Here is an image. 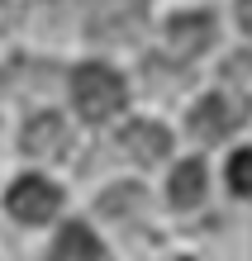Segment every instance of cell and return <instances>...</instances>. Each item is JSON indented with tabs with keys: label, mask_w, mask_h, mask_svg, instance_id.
Returning a JSON list of instances; mask_svg holds the SVG:
<instances>
[{
	"label": "cell",
	"mask_w": 252,
	"mask_h": 261,
	"mask_svg": "<svg viewBox=\"0 0 252 261\" xmlns=\"http://www.w3.org/2000/svg\"><path fill=\"white\" fill-rule=\"evenodd\" d=\"M10 214L14 219H24V223H48L57 204H62V190L53 186V180H43V176H19L10 186Z\"/></svg>",
	"instance_id": "cell-2"
},
{
	"label": "cell",
	"mask_w": 252,
	"mask_h": 261,
	"mask_svg": "<svg viewBox=\"0 0 252 261\" xmlns=\"http://www.w3.org/2000/svg\"><path fill=\"white\" fill-rule=\"evenodd\" d=\"M171 209H195L204 199V162H181L171 171V186H167Z\"/></svg>",
	"instance_id": "cell-8"
},
{
	"label": "cell",
	"mask_w": 252,
	"mask_h": 261,
	"mask_svg": "<svg viewBox=\"0 0 252 261\" xmlns=\"http://www.w3.org/2000/svg\"><path fill=\"white\" fill-rule=\"evenodd\" d=\"M53 261H105V252L86 223H67L53 242Z\"/></svg>",
	"instance_id": "cell-7"
},
{
	"label": "cell",
	"mask_w": 252,
	"mask_h": 261,
	"mask_svg": "<svg viewBox=\"0 0 252 261\" xmlns=\"http://www.w3.org/2000/svg\"><path fill=\"white\" fill-rule=\"evenodd\" d=\"M124 95H129V90H124V76L114 67L86 62V67H76V76H72V100H76V110H81L90 124L119 114L124 110Z\"/></svg>",
	"instance_id": "cell-1"
},
{
	"label": "cell",
	"mask_w": 252,
	"mask_h": 261,
	"mask_svg": "<svg viewBox=\"0 0 252 261\" xmlns=\"http://www.w3.org/2000/svg\"><path fill=\"white\" fill-rule=\"evenodd\" d=\"M119 143H124V152H129V157H138V162H162L167 152H171L167 128H157V124H129Z\"/></svg>",
	"instance_id": "cell-6"
},
{
	"label": "cell",
	"mask_w": 252,
	"mask_h": 261,
	"mask_svg": "<svg viewBox=\"0 0 252 261\" xmlns=\"http://www.w3.org/2000/svg\"><path fill=\"white\" fill-rule=\"evenodd\" d=\"M228 186L238 190V195H252V147H247V152H233V162H228Z\"/></svg>",
	"instance_id": "cell-9"
},
{
	"label": "cell",
	"mask_w": 252,
	"mask_h": 261,
	"mask_svg": "<svg viewBox=\"0 0 252 261\" xmlns=\"http://www.w3.org/2000/svg\"><path fill=\"white\" fill-rule=\"evenodd\" d=\"M238 124H243L238 105H228L224 95H204L195 110H191V128H195V138H204V143H219V138H228Z\"/></svg>",
	"instance_id": "cell-3"
},
{
	"label": "cell",
	"mask_w": 252,
	"mask_h": 261,
	"mask_svg": "<svg viewBox=\"0 0 252 261\" xmlns=\"http://www.w3.org/2000/svg\"><path fill=\"white\" fill-rule=\"evenodd\" d=\"M214 38V19L210 14H176L167 24V48L176 57H200Z\"/></svg>",
	"instance_id": "cell-4"
},
{
	"label": "cell",
	"mask_w": 252,
	"mask_h": 261,
	"mask_svg": "<svg viewBox=\"0 0 252 261\" xmlns=\"http://www.w3.org/2000/svg\"><path fill=\"white\" fill-rule=\"evenodd\" d=\"M228 81L238 86V90H252V53H238V57H228Z\"/></svg>",
	"instance_id": "cell-10"
},
{
	"label": "cell",
	"mask_w": 252,
	"mask_h": 261,
	"mask_svg": "<svg viewBox=\"0 0 252 261\" xmlns=\"http://www.w3.org/2000/svg\"><path fill=\"white\" fill-rule=\"evenodd\" d=\"M238 24L252 34V0H238Z\"/></svg>",
	"instance_id": "cell-11"
},
{
	"label": "cell",
	"mask_w": 252,
	"mask_h": 261,
	"mask_svg": "<svg viewBox=\"0 0 252 261\" xmlns=\"http://www.w3.org/2000/svg\"><path fill=\"white\" fill-rule=\"evenodd\" d=\"M62 143H67V124H62V114H34L19 133V147L29 152V157H53V152H62Z\"/></svg>",
	"instance_id": "cell-5"
}]
</instances>
